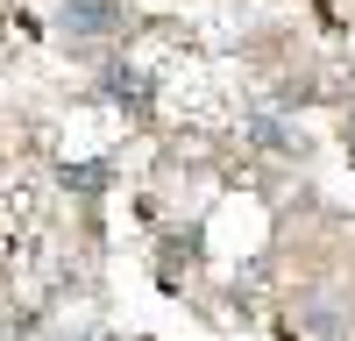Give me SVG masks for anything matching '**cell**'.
<instances>
[{"instance_id": "obj_5", "label": "cell", "mask_w": 355, "mask_h": 341, "mask_svg": "<svg viewBox=\"0 0 355 341\" xmlns=\"http://www.w3.org/2000/svg\"><path fill=\"white\" fill-rule=\"evenodd\" d=\"M71 341H107V334H71Z\"/></svg>"}, {"instance_id": "obj_2", "label": "cell", "mask_w": 355, "mask_h": 341, "mask_svg": "<svg viewBox=\"0 0 355 341\" xmlns=\"http://www.w3.org/2000/svg\"><path fill=\"white\" fill-rule=\"evenodd\" d=\"M107 100H121L128 114H150V71H135V64H114V71H107Z\"/></svg>"}, {"instance_id": "obj_4", "label": "cell", "mask_w": 355, "mask_h": 341, "mask_svg": "<svg viewBox=\"0 0 355 341\" xmlns=\"http://www.w3.org/2000/svg\"><path fill=\"white\" fill-rule=\"evenodd\" d=\"M107 178H114V164H107V157H93V164H64V185H71V192H85V199L107 192Z\"/></svg>"}, {"instance_id": "obj_3", "label": "cell", "mask_w": 355, "mask_h": 341, "mask_svg": "<svg viewBox=\"0 0 355 341\" xmlns=\"http://www.w3.org/2000/svg\"><path fill=\"white\" fill-rule=\"evenodd\" d=\"M249 142L256 150H277V157H299V135H291L277 114H249Z\"/></svg>"}, {"instance_id": "obj_1", "label": "cell", "mask_w": 355, "mask_h": 341, "mask_svg": "<svg viewBox=\"0 0 355 341\" xmlns=\"http://www.w3.org/2000/svg\"><path fill=\"white\" fill-rule=\"evenodd\" d=\"M57 28L78 36V43H100V36L121 28V8H114V0H64V8H57Z\"/></svg>"}, {"instance_id": "obj_6", "label": "cell", "mask_w": 355, "mask_h": 341, "mask_svg": "<svg viewBox=\"0 0 355 341\" xmlns=\"http://www.w3.org/2000/svg\"><path fill=\"white\" fill-rule=\"evenodd\" d=\"M348 135H355V114H348Z\"/></svg>"}]
</instances>
